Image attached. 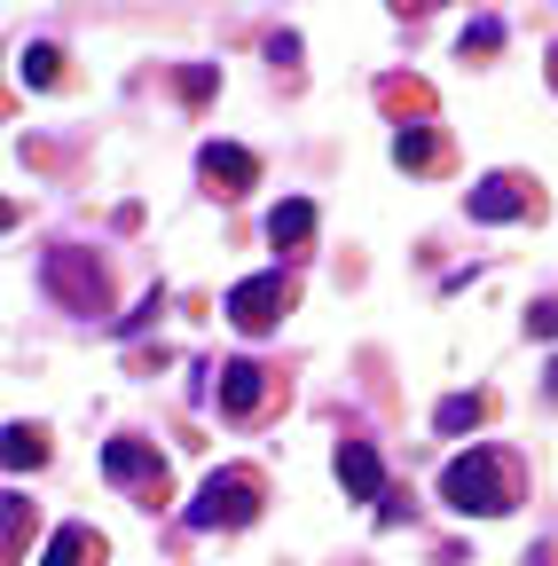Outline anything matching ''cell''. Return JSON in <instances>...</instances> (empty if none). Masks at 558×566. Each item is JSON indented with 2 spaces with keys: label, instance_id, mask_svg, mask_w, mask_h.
Here are the masks:
<instances>
[{
  "label": "cell",
  "instance_id": "cell-8",
  "mask_svg": "<svg viewBox=\"0 0 558 566\" xmlns=\"http://www.w3.org/2000/svg\"><path fill=\"white\" fill-rule=\"evenodd\" d=\"M197 166H204V181H229V197L260 174L252 166V150H236V142H204V150H197Z\"/></svg>",
  "mask_w": 558,
  "mask_h": 566
},
{
  "label": "cell",
  "instance_id": "cell-13",
  "mask_svg": "<svg viewBox=\"0 0 558 566\" xmlns=\"http://www.w3.org/2000/svg\"><path fill=\"white\" fill-rule=\"evenodd\" d=\"M48 457V433L40 424H9V472H24V464H40Z\"/></svg>",
  "mask_w": 558,
  "mask_h": 566
},
{
  "label": "cell",
  "instance_id": "cell-9",
  "mask_svg": "<svg viewBox=\"0 0 558 566\" xmlns=\"http://www.w3.org/2000/svg\"><path fill=\"white\" fill-rule=\"evenodd\" d=\"M307 237H315V205H307V197H284V205L267 212V244H275V252H292V244H307Z\"/></svg>",
  "mask_w": 558,
  "mask_h": 566
},
{
  "label": "cell",
  "instance_id": "cell-15",
  "mask_svg": "<svg viewBox=\"0 0 558 566\" xmlns=\"http://www.w3.org/2000/svg\"><path fill=\"white\" fill-rule=\"evenodd\" d=\"M487 48H504V24H496V17L464 24V55H487Z\"/></svg>",
  "mask_w": 558,
  "mask_h": 566
},
{
  "label": "cell",
  "instance_id": "cell-18",
  "mask_svg": "<svg viewBox=\"0 0 558 566\" xmlns=\"http://www.w3.org/2000/svg\"><path fill=\"white\" fill-rule=\"evenodd\" d=\"M527 331H535V338H558V300H543V307L527 315Z\"/></svg>",
  "mask_w": 558,
  "mask_h": 566
},
{
  "label": "cell",
  "instance_id": "cell-5",
  "mask_svg": "<svg viewBox=\"0 0 558 566\" xmlns=\"http://www.w3.org/2000/svg\"><path fill=\"white\" fill-rule=\"evenodd\" d=\"M338 480H346V495H362V504H386V495H393L370 441H338Z\"/></svg>",
  "mask_w": 558,
  "mask_h": 566
},
{
  "label": "cell",
  "instance_id": "cell-3",
  "mask_svg": "<svg viewBox=\"0 0 558 566\" xmlns=\"http://www.w3.org/2000/svg\"><path fill=\"white\" fill-rule=\"evenodd\" d=\"M284 307H292V275H284V268L244 275L236 292H229V323H236V331H275V323H284Z\"/></svg>",
  "mask_w": 558,
  "mask_h": 566
},
{
  "label": "cell",
  "instance_id": "cell-6",
  "mask_svg": "<svg viewBox=\"0 0 558 566\" xmlns=\"http://www.w3.org/2000/svg\"><path fill=\"white\" fill-rule=\"evenodd\" d=\"M103 472H110L118 488H158V480H166V464H158L150 441H110V449H103Z\"/></svg>",
  "mask_w": 558,
  "mask_h": 566
},
{
  "label": "cell",
  "instance_id": "cell-4",
  "mask_svg": "<svg viewBox=\"0 0 558 566\" xmlns=\"http://www.w3.org/2000/svg\"><path fill=\"white\" fill-rule=\"evenodd\" d=\"M48 292L63 300V307H72V315H95L103 307V268L87 260V252H72V244H63V252H48Z\"/></svg>",
  "mask_w": 558,
  "mask_h": 566
},
{
  "label": "cell",
  "instance_id": "cell-2",
  "mask_svg": "<svg viewBox=\"0 0 558 566\" xmlns=\"http://www.w3.org/2000/svg\"><path fill=\"white\" fill-rule=\"evenodd\" d=\"M260 512V480L252 472H213L189 504V527H244Z\"/></svg>",
  "mask_w": 558,
  "mask_h": 566
},
{
  "label": "cell",
  "instance_id": "cell-14",
  "mask_svg": "<svg viewBox=\"0 0 558 566\" xmlns=\"http://www.w3.org/2000/svg\"><path fill=\"white\" fill-rule=\"evenodd\" d=\"M55 63H63V55H55V48L40 40V48H24V63H17V71H24L32 87H55Z\"/></svg>",
  "mask_w": 558,
  "mask_h": 566
},
{
  "label": "cell",
  "instance_id": "cell-7",
  "mask_svg": "<svg viewBox=\"0 0 558 566\" xmlns=\"http://www.w3.org/2000/svg\"><path fill=\"white\" fill-rule=\"evenodd\" d=\"M464 205H472V221H519V212H527V189H519L512 174H487Z\"/></svg>",
  "mask_w": 558,
  "mask_h": 566
},
{
  "label": "cell",
  "instance_id": "cell-17",
  "mask_svg": "<svg viewBox=\"0 0 558 566\" xmlns=\"http://www.w3.org/2000/svg\"><path fill=\"white\" fill-rule=\"evenodd\" d=\"M158 307H166V300H158V292H150V300H143V307H134V315H126V323H118V338H134V331H150V323H158Z\"/></svg>",
  "mask_w": 558,
  "mask_h": 566
},
{
  "label": "cell",
  "instance_id": "cell-1",
  "mask_svg": "<svg viewBox=\"0 0 558 566\" xmlns=\"http://www.w3.org/2000/svg\"><path fill=\"white\" fill-rule=\"evenodd\" d=\"M441 504L449 512H480V520H504L512 504H519V480H512V457L504 449H472V457H449V472H441Z\"/></svg>",
  "mask_w": 558,
  "mask_h": 566
},
{
  "label": "cell",
  "instance_id": "cell-19",
  "mask_svg": "<svg viewBox=\"0 0 558 566\" xmlns=\"http://www.w3.org/2000/svg\"><path fill=\"white\" fill-rule=\"evenodd\" d=\"M543 386H550V394H558V363H550V370H543Z\"/></svg>",
  "mask_w": 558,
  "mask_h": 566
},
{
  "label": "cell",
  "instance_id": "cell-16",
  "mask_svg": "<svg viewBox=\"0 0 558 566\" xmlns=\"http://www.w3.org/2000/svg\"><path fill=\"white\" fill-rule=\"evenodd\" d=\"M393 158L401 166H433V142L425 134H393Z\"/></svg>",
  "mask_w": 558,
  "mask_h": 566
},
{
  "label": "cell",
  "instance_id": "cell-10",
  "mask_svg": "<svg viewBox=\"0 0 558 566\" xmlns=\"http://www.w3.org/2000/svg\"><path fill=\"white\" fill-rule=\"evenodd\" d=\"M95 558H103V535L72 520V527H55V543H48V558H40V566H95Z\"/></svg>",
  "mask_w": 558,
  "mask_h": 566
},
{
  "label": "cell",
  "instance_id": "cell-11",
  "mask_svg": "<svg viewBox=\"0 0 558 566\" xmlns=\"http://www.w3.org/2000/svg\"><path fill=\"white\" fill-rule=\"evenodd\" d=\"M252 401H260V363H229L221 370V409L229 417H252Z\"/></svg>",
  "mask_w": 558,
  "mask_h": 566
},
{
  "label": "cell",
  "instance_id": "cell-12",
  "mask_svg": "<svg viewBox=\"0 0 558 566\" xmlns=\"http://www.w3.org/2000/svg\"><path fill=\"white\" fill-rule=\"evenodd\" d=\"M480 417H487V401H480V394H449L433 424H441V433H472V424H480Z\"/></svg>",
  "mask_w": 558,
  "mask_h": 566
}]
</instances>
